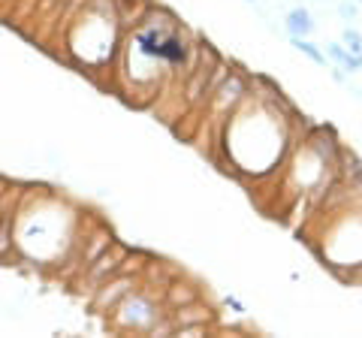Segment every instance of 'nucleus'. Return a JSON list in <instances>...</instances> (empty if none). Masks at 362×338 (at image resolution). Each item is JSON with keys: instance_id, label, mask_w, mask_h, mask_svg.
Returning a JSON list of instances; mask_svg holds the SVG:
<instances>
[{"instance_id": "obj_7", "label": "nucleus", "mask_w": 362, "mask_h": 338, "mask_svg": "<svg viewBox=\"0 0 362 338\" xmlns=\"http://www.w3.org/2000/svg\"><path fill=\"white\" fill-rule=\"evenodd\" d=\"M341 42H344V49L362 54V33H359L356 28H350V25H347V28L341 30Z\"/></svg>"}, {"instance_id": "obj_6", "label": "nucleus", "mask_w": 362, "mask_h": 338, "mask_svg": "<svg viewBox=\"0 0 362 338\" xmlns=\"http://www.w3.org/2000/svg\"><path fill=\"white\" fill-rule=\"evenodd\" d=\"M290 46L296 49V52H302L308 61H314L317 66H329V58H326V52L317 46V42H311L308 37H290Z\"/></svg>"}, {"instance_id": "obj_1", "label": "nucleus", "mask_w": 362, "mask_h": 338, "mask_svg": "<svg viewBox=\"0 0 362 338\" xmlns=\"http://www.w3.org/2000/svg\"><path fill=\"white\" fill-rule=\"evenodd\" d=\"M112 326L121 332H142V335H173V317L163 302V293L154 296L148 284L130 290L115 308H112Z\"/></svg>"}, {"instance_id": "obj_8", "label": "nucleus", "mask_w": 362, "mask_h": 338, "mask_svg": "<svg viewBox=\"0 0 362 338\" xmlns=\"http://www.w3.org/2000/svg\"><path fill=\"white\" fill-rule=\"evenodd\" d=\"M338 16H341L344 21H354L359 16V4L356 0H341V4H338Z\"/></svg>"}, {"instance_id": "obj_3", "label": "nucleus", "mask_w": 362, "mask_h": 338, "mask_svg": "<svg viewBox=\"0 0 362 338\" xmlns=\"http://www.w3.org/2000/svg\"><path fill=\"white\" fill-rule=\"evenodd\" d=\"M142 281H145V278H142V272L130 275V272H127V266H124L118 275H112L109 281H103V284H100V287L88 296L90 311H97V314H112V308H115L118 302H121L124 296H127L130 290L139 287Z\"/></svg>"}, {"instance_id": "obj_2", "label": "nucleus", "mask_w": 362, "mask_h": 338, "mask_svg": "<svg viewBox=\"0 0 362 338\" xmlns=\"http://www.w3.org/2000/svg\"><path fill=\"white\" fill-rule=\"evenodd\" d=\"M130 257H133L130 247H124V245H118V242H115V245L109 247V251H103L94 263L85 266L82 272H78L76 284H85V287H88V293H94L100 284H103V281H109L112 275H118L121 269L130 263ZM85 287H82V290H85Z\"/></svg>"}, {"instance_id": "obj_9", "label": "nucleus", "mask_w": 362, "mask_h": 338, "mask_svg": "<svg viewBox=\"0 0 362 338\" xmlns=\"http://www.w3.org/2000/svg\"><path fill=\"white\" fill-rule=\"evenodd\" d=\"M223 305L230 308L233 314H247V308H245V302L239 299V296H223Z\"/></svg>"}, {"instance_id": "obj_11", "label": "nucleus", "mask_w": 362, "mask_h": 338, "mask_svg": "<svg viewBox=\"0 0 362 338\" xmlns=\"http://www.w3.org/2000/svg\"><path fill=\"white\" fill-rule=\"evenodd\" d=\"M356 4H362V0H356Z\"/></svg>"}, {"instance_id": "obj_4", "label": "nucleus", "mask_w": 362, "mask_h": 338, "mask_svg": "<svg viewBox=\"0 0 362 338\" xmlns=\"http://www.w3.org/2000/svg\"><path fill=\"white\" fill-rule=\"evenodd\" d=\"M326 58L332 61V66H338L344 76H354L362 70V54L344 49V42H326Z\"/></svg>"}, {"instance_id": "obj_5", "label": "nucleus", "mask_w": 362, "mask_h": 338, "mask_svg": "<svg viewBox=\"0 0 362 338\" xmlns=\"http://www.w3.org/2000/svg\"><path fill=\"white\" fill-rule=\"evenodd\" d=\"M284 28H287L290 37H311L317 30V21H314L308 6H293L284 16Z\"/></svg>"}, {"instance_id": "obj_10", "label": "nucleus", "mask_w": 362, "mask_h": 338, "mask_svg": "<svg viewBox=\"0 0 362 338\" xmlns=\"http://www.w3.org/2000/svg\"><path fill=\"white\" fill-rule=\"evenodd\" d=\"M245 4H257V0H245Z\"/></svg>"}]
</instances>
